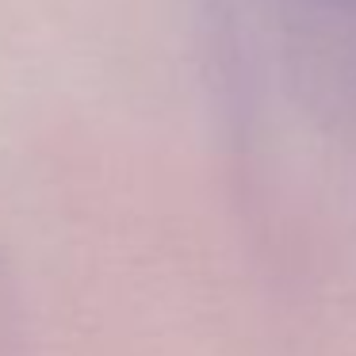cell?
<instances>
[{
	"label": "cell",
	"mask_w": 356,
	"mask_h": 356,
	"mask_svg": "<svg viewBox=\"0 0 356 356\" xmlns=\"http://www.w3.org/2000/svg\"><path fill=\"white\" fill-rule=\"evenodd\" d=\"M341 4H356V0H341Z\"/></svg>",
	"instance_id": "1"
}]
</instances>
